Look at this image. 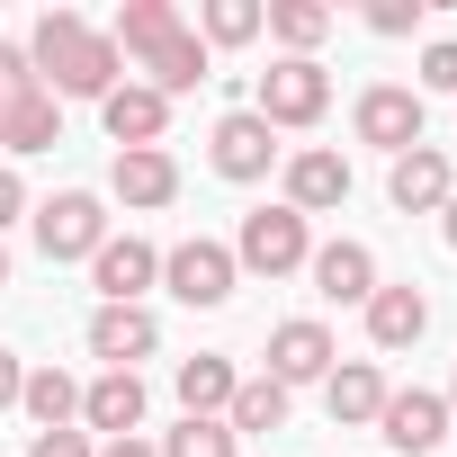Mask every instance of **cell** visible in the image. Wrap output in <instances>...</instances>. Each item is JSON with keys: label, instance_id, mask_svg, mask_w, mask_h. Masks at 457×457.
I'll return each mask as SVG.
<instances>
[{"label": "cell", "instance_id": "1", "mask_svg": "<svg viewBox=\"0 0 457 457\" xmlns=\"http://www.w3.org/2000/svg\"><path fill=\"white\" fill-rule=\"evenodd\" d=\"M28 63H37V90H46V99H108V90L126 81V54H117L108 28H90L81 10H46Z\"/></svg>", "mask_w": 457, "mask_h": 457}, {"label": "cell", "instance_id": "2", "mask_svg": "<svg viewBox=\"0 0 457 457\" xmlns=\"http://www.w3.org/2000/svg\"><path fill=\"white\" fill-rule=\"evenodd\" d=\"M252 117H261L270 135L323 126V117H332V72H323L314 54H278V63L261 72V90H252Z\"/></svg>", "mask_w": 457, "mask_h": 457}, {"label": "cell", "instance_id": "3", "mask_svg": "<svg viewBox=\"0 0 457 457\" xmlns=\"http://www.w3.org/2000/svg\"><path fill=\"white\" fill-rule=\"evenodd\" d=\"M314 261V224L296 206H252L243 234H234V270L243 278H296Z\"/></svg>", "mask_w": 457, "mask_h": 457}, {"label": "cell", "instance_id": "4", "mask_svg": "<svg viewBox=\"0 0 457 457\" xmlns=\"http://www.w3.org/2000/svg\"><path fill=\"white\" fill-rule=\"evenodd\" d=\"M350 135H359V144H377V153L395 162V153L430 144V108H421V90H412V81H368V90L350 99Z\"/></svg>", "mask_w": 457, "mask_h": 457}, {"label": "cell", "instance_id": "5", "mask_svg": "<svg viewBox=\"0 0 457 457\" xmlns=\"http://www.w3.org/2000/svg\"><path fill=\"white\" fill-rule=\"evenodd\" d=\"M162 287H170L188 314H215V305H234V287H243V270H234V243H206V234L170 243V252H162Z\"/></svg>", "mask_w": 457, "mask_h": 457}, {"label": "cell", "instance_id": "6", "mask_svg": "<svg viewBox=\"0 0 457 457\" xmlns=\"http://www.w3.org/2000/svg\"><path fill=\"white\" fill-rule=\"evenodd\" d=\"M28 224H37V252L46 261H90L108 243V197L99 188H54L46 206H28Z\"/></svg>", "mask_w": 457, "mask_h": 457}, {"label": "cell", "instance_id": "7", "mask_svg": "<svg viewBox=\"0 0 457 457\" xmlns=\"http://www.w3.org/2000/svg\"><path fill=\"white\" fill-rule=\"evenodd\" d=\"M278 188H287L278 206H296L305 224H314V215H341V206H350V153H332V144H296V153L278 162Z\"/></svg>", "mask_w": 457, "mask_h": 457}, {"label": "cell", "instance_id": "8", "mask_svg": "<svg viewBox=\"0 0 457 457\" xmlns=\"http://www.w3.org/2000/svg\"><path fill=\"white\" fill-rule=\"evenodd\" d=\"M206 162H215V179L252 188V179H270V170L287 162V144H278L252 108H224V117H215V135H206Z\"/></svg>", "mask_w": 457, "mask_h": 457}, {"label": "cell", "instance_id": "9", "mask_svg": "<svg viewBox=\"0 0 457 457\" xmlns=\"http://www.w3.org/2000/svg\"><path fill=\"white\" fill-rule=\"evenodd\" d=\"M332 368H341V341H332V323L296 314V323H278V332H270V368H261V377H278L287 395H296V386H323Z\"/></svg>", "mask_w": 457, "mask_h": 457}, {"label": "cell", "instance_id": "10", "mask_svg": "<svg viewBox=\"0 0 457 457\" xmlns=\"http://www.w3.org/2000/svg\"><path fill=\"white\" fill-rule=\"evenodd\" d=\"M448 430H457V421H448V395H430V386H395L386 412H377V439H386L395 457H430Z\"/></svg>", "mask_w": 457, "mask_h": 457}, {"label": "cell", "instance_id": "11", "mask_svg": "<svg viewBox=\"0 0 457 457\" xmlns=\"http://www.w3.org/2000/svg\"><path fill=\"white\" fill-rule=\"evenodd\" d=\"M448 197H457V170H448L439 144H412V153L386 162V206H395V215H439Z\"/></svg>", "mask_w": 457, "mask_h": 457}, {"label": "cell", "instance_id": "12", "mask_svg": "<svg viewBox=\"0 0 457 457\" xmlns=\"http://www.w3.org/2000/svg\"><path fill=\"white\" fill-rule=\"evenodd\" d=\"M90 287H99V305H144V287H162V252L144 234H108L90 252Z\"/></svg>", "mask_w": 457, "mask_h": 457}, {"label": "cell", "instance_id": "13", "mask_svg": "<svg viewBox=\"0 0 457 457\" xmlns=\"http://www.w3.org/2000/svg\"><path fill=\"white\" fill-rule=\"evenodd\" d=\"M359 323H368V350H412L421 332H430V296L412 287V278H377V296L359 305Z\"/></svg>", "mask_w": 457, "mask_h": 457}, {"label": "cell", "instance_id": "14", "mask_svg": "<svg viewBox=\"0 0 457 457\" xmlns=\"http://www.w3.org/2000/svg\"><path fill=\"white\" fill-rule=\"evenodd\" d=\"M144 403H153V395H144L135 368H99V377L81 386V430H90V439H135V430H144Z\"/></svg>", "mask_w": 457, "mask_h": 457}, {"label": "cell", "instance_id": "15", "mask_svg": "<svg viewBox=\"0 0 457 457\" xmlns=\"http://www.w3.org/2000/svg\"><path fill=\"white\" fill-rule=\"evenodd\" d=\"M162 350V314L153 305H99L90 314V359L99 368H144Z\"/></svg>", "mask_w": 457, "mask_h": 457}, {"label": "cell", "instance_id": "16", "mask_svg": "<svg viewBox=\"0 0 457 457\" xmlns=\"http://www.w3.org/2000/svg\"><path fill=\"white\" fill-rule=\"evenodd\" d=\"M99 126H108V144H117V153H144V144H162V135H170V99H162V90H144V81H117V90L99 99Z\"/></svg>", "mask_w": 457, "mask_h": 457}, {"label": "cell", "instance_id": "17", "mask_svg": "<svg viewBox=\"0 0 457 457\" xmlns=\"http://www.w3.org/2000/svg\"><path fill=\"white\" fill-rule=\"evenodd\" d=\"M108 197H117L126 215H153V206H170V197H179V162H170L162 144L117 153V162H108Z\"/></svg>", "mask_w": 457, "mask_h": 457}, {"label": "cell", "instance_id": "18", "mask_svg": "<svg viewBox=\"0 0 457 457\" xmlns=\"http://www.w3.org/2000/svg\"><path fill=\"white\" fill-rule=\"evenodd\" d=\"M305 278H314V296L323 305H368L377 296V252L368 243H314V261H305Z\"/></svg>", "mask_w": 457, "mask_h": 457}, {"label": "cell", "instance_id": "19", "mask_svg": "<svg viewBox=\"0 0 457 457\" xmlns=\"http://www.w3.org/2000/svg\"><path fill=\"white\" fill-rule=\"evenodd\" d=\"M386 368L377 359H341L332 377H323V412H332V430H377V412H386Z\"/></svg>", "mask_w": 457, "mask_h": 457}, {"label": "cell", "instance_id": "20", "mask_svg": "<svg viewBox=\"0 0 457 457\" xmlns=\"http://www.w3.org/2000/svg\"><path fill=\"white\" fill-rule=\"evenodd\" d=\"M234 386H243V368L224 359V350H197V359H179V368H170V395H179V412H197V421H224Z\"/></svg>", "mask_w": 457, "mask_h": 457}, {"label": "cell", "instance_id": "21", "mask_svg": "<svg viewBox=\"0 0 457 457\" xmlns=\"http://www.w3.org/2000/svg\"><path fill=\"white\" fill-rule=\"evenodd\" d=\"M54 144H63V99L46 90L0 99V153H54Z\"/></svg>", "mask_w": 457, "mask_h": 457}, {"label": "cell", "instance_id": "22", "mask_svg": "<svg viewBox=\"0 0 457 457\" xmlns=\"http://www.w3.org/2000/svg\"><path fill=\"white\" fill-rule=\"evenodd\" d=\"M197 81H215V72H206V46H197V28H170V37L144 54V90H162V99H188Z\"/></svg>", "mask_w": 457, "mask_h": 457}, {"label": "cell", "instance_id": "23", "mask_svg": "<svg viewBox=\"0 0 457 457\" xmlns=\"http://www.w3.org/2000/svg\"><path fill=\"white\" fill-rule=\"evenodd\" d=\"M287 386L278 377H243L234 386V403H224V430H234V439H270V430H287Z\"/></svg>", "mask_w": 457, "mask_h": 457}, {"label": "cell", "instance_id": "24", "mask_svg": "<svg viewBox=\"0 0 457 457\" xmlns=\"http://www.w3.org/2000/svg\"><path fill=\"white\" fill-rule=\"evenodd\" d=\"M19 412H28L37 430H81V377H63V368H28Z\"/></svg>", "mask_w": 457, "mask_h": 457}, {"label": "cell", "instance_id": "25", "mask_svg": "<svg viewBox=\"0 0 457 457\" xmlns=\"http://www.w3.org/2000/svg\"><path fill=\"white\" fill-rule=\"evenodd\" d=\"M170 28H188V19H179V0H126V10H117V28H108V46H117L126 63H144Z\"/></svg>", "mask_w": 457, "mask_h": 457}, {"label": "cell", "instance_id": "26", "mask_svg": "<svg viewBox=\"0 0 457 457\" xmlns=\"http://www.w3.org/2000/svg\"><path fill=\"white\" fill-rule=\"evenodd\" d=\"M270 28V0H206L197 10V46L215 54V46H252Z\"/></svg>", "mask_w": 457, "mask_h": 457}, {"label": "cell", "instance_id": "27", "mask_svg": "<svg viewBox=\"0 0 457 457\" xmlns=\"http://www.w3.org/2000/svg\"><path fill=\"white\" fill-rule=\"evenodd\" d=\"M261 37H278L287 54H314L332 37V10H323V0H270V28Z\"/></svg>", "mask_w": 457, "mask_h": 457}, {"label": "cell", "instance_id": "28", "mask_svg": "<svg viewBox=\"0 0 457 457\" xmlns=\"http://www.w3.org/2000/svg\"><path fill=\"white\" fill-rule=\"evenodd\" d=\"M153 457H243V439L224 430V421H197V412H179V430H162V439H153Z\"/></svg>", "mask_w": 457, "mask_h": 457}, {"label": "cell", "instance_id": "29", "mask_svg": "<svg viewBox=\"0 0 457 457\" xmlns=\"http://www.w3.org/2000/svg\"><path fill=\"white\" fill-rule=\"evenodd\" d=\"M412 72H421V81H412V90H421V99H430V90H448V99H457V37H430V46H421V63H412Z\"/></svg>", "mask_w": 457, "mask_h": 457}, {"label": "cell", "instance_id": "30", "mask_svg": "<svg viewBox=\"0 0 457 457\" xmlns=\"http://www.w3.org/2000/svg\"><path fill=\"white\" fill-rule=\"evenodd\" d=\"M421 19H430V0H368V28L377 37H412Z\"/></svg>", "mask_w": 457, "mask_h": 457}, {"label": "cell", "instance_id": "31", "mask_svg": "<svg viewBox=\"0 0 457 457\" xmlns=\"http://www.w3.org/2000/svg\"><path fill=\"white\" fill-rule=\"evenodd\" d=\"M28 457H99V439H90V430H37Z\"/></svg>", "mask_w": 457, "mask_h": 457}, {"label": "cell", "instance_id": "32", "mask_svg": "<svg viewBox=\"0 0 457 457\" xmlns=\"http://www.w3.org/2000/svg\"><path fill=\"white\" fill-rule=\"evenodd\" d=\"M19 90H37V63H28V46L0 37V99H19Z\"/></svg>", "mask_w": 457, "mask_h": 457}, {"label": "cell", "instance_id": "33", "mask_svg": "<svg viewBox=\"0 0 457 457\" xmlns=\"http://www.w3.org/2000/svg\"><path fill=\"white\" fill-rule=\"evenodd\" d=\"M19 215H28V179H19L10 162H0V234H10V224H19Z\"/></svg>", "mask_w": 457, "mask_h": 457}, {"label": "cell", "instance_id": "34", "mask_svg": "<svg viewBox=\"0 0 457 457\" xmlns=\"http://www.w3.org/2000/svg\"><path fill=\"white\" fill-rule=\"evenodd\" d=\"M19 386H28V359L0 350V412H19Z\"/></svg>", "mask_w": 457, "mask_h": 457}, {"label": "cell", "instance_id": "35", "mask_svg": "<svg viewBox=\"0 0 457 457\" xmlns=\"http://www.w3.org/2000/svg\"><path fill=\"white\" fill-rule=\"evenodd\" d=\"M99 457H153V439L135 430V439H99Z\"/></svg>", "mask_w": 457, "mask_h": 457}, {"label": "cell", "instance_id": "36", "mask_svg": "<svg viewBox=\"0 0 457 457\" xmlns=\"http://www.w3.org/2000/svg\"><path fill=\"white\" fill-rule=\"evenodd\" d=\"M439 243H448V252H457V197H448V206H439Z\"/></svg>", "mask_w": 457, "mask_h": 457}, {"label": "cell", "instance_id": "37", "mask_svg": "<svg viewBox=\"0 0 457 457\" xmlns=\"http://www.w3.org/2000/svg\"><path fill=\"white\" fill-rule=\"evenodd\" d=\"M0 287H10V243H0Z\"/></svg>", "mask_w": 457, "mask_h": 457}, {"label": "cell", "instance_id": "38", "mask_svg": "<svg viewBox=\"0 0 457 457\" xmlns=\"http://www.w3.org/2000/svg\"><path fill=\"white\" fill-rule=\"evenodd\" d=\"M448 421H457V386H448Z\"/></svg>", "mask_w": 457, "mask_h": 457}]
</instances>
